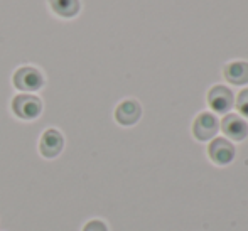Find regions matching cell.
Returning <instances> with one entry per match:
<instances>
[{
    "label": "cell",
    "instance_id": "cell-1",
    "mask_svg": "<svg viewBox=\"0 0 248 231\" xmlns=\"http://www.w3.org/2000/svg\"><path fill=\"white\" fill-rule=\"evenodd\" d=\"M12 110L22 120H34L43 111V103L34 94H17L12 100Z\"/></svg>",
    "mask_w": 248,
    "mask_h": 231
},
{
    "label": "cell",
    "instance_id": "cell-2",
    "mask_svg": "<svg viewBox=\"0 0 248 231\" xmlns=\"http://www.w3.org/2000/svg\"><path fill=\"white\" fill-rule=\"evenodd\" d=\"M14 86L17 90H22V92H36V90L43 88L44 85V78L41 75L39 69L31 68V66H24L19 68L14 73Z\"/></svg>",
    "mask_w": 248,
    "mask_h": 231
},
{
    "label": "cell",
    "instance_id": "cell-3",
    "mask_svg": "<svg viewBox=\"0 0 248 231\" xmlns=\"http://www.w3.org/2000/svg\"><path fill=\"white\" fill-rule=\"evenodd\" d=\"M208 155L216 166H226L235 157V147L226 139H215L208 147Z\"/></svg>",
    "mask_w": 248,
    "mask_h": 231
},
{
    "label": "cell",
    "instance_id": "cell-4",
    "mask_svg": "<svg viewBox=\"0 0 248 231\" xmlns=\"http://www.w3.org/2000/svg\"><path fill=\"white\" fill-rule=\"evenodd\" d=\"M216 132H218V120L215 118V115L208 113V111L198 115L193 123L194 137L201 140V142H206V140H211L215 137Z\"/></svg>",
    "mask_w": 248,
    "mask_h": 231
},
{
    "label": "cell",
    "instance_id": "cell-5",
    "mask_svg": "<svg viewBox=\"0 0 248 231\" xmlns=\"http://www.w3.org/2000/svg\"><path fill=\"white\" fill-rule=\"evenodd\" d=\"M208 105L216 113H226L233 107V94L226 86H213L208 93Z\"/></svg>",
    "mask_w": 248,
    "mask_h": 231
},
{
    "label": "cell",
    "instance_id": "cell-6",
    "mask_svg": "<svg viewBox=\"0 0 248 231\" xmlns=\"http://www.w3.org/2000/svg\"><path fill=\"white\" fill-rule=\"evenodd\" d=\"M62 145H64V139H62L61 132H58L56 128H49L41 137L39 150L44 157L52 159V157L59 155V152L62 150Z\"/></svg>",
    "mask_w": 248,
    "mask_h": 231
},
{
    "label": "cell",
    "instance_id": "cell-7",
    "mask_svg": "<svg viewBox=\"0 0 248 231\" xmlns=\"http://www.w3.org/2000/svg\"><path fill=\"white\" fill-rule=\"evenodd\" d=\"M221 128L225 132V135L232 140H243L248 134V125L243 118H240L238 115L230 113L223 118L221 122Z\"/></svg>",
    "mask_w": 248,
    "mask_h": 231
},
{
    "label": "cell",
    "instance_id": "cell-8",
    "mask_svg": "<svg viewBox=\"0 0 248 231\" xmlns=\"http://www.w3.org/2000/svg\"><path fill=\"white\" fill-rule=\"evenodd\" d=\"M140 113H142L140 105H139L137 101L125 100V101H122L117 107V110H115V118H117V122L120 125L128 127V125L137 123V120L140 118Z\"/></svg>",
    "mask_w": 248,
    "mask_h": 231
},
{
    "label": "cell",
    "instance_id": "cell-9",
    "mask_svg": "<svg viewBox=\"0 0 248 231\" xmlns=\"http://www.w3.org/2000/svg\"><path fill=\"white\" fill-rule=\"evenodd\" d=\"M223 75L232 85H247L248 83V62L232 61L225 66Z\"/></svg>",
    "mask_w": 248,
    "mask_h": 231
},
{
    "label": "cell",
    "instance_id": "cell-10",
    "mask_svg": "<svg viewBox=\"0 0 248 231\" xmlns=\"http://www.w3.org/2000/svg\"><path fill=\"white\" fill-rule=\"evenodd\" d=\"M49 3L61 17H73L79 12V0H49Z\"/></svg>",
    "mask_w": 248,
    "mask_h": 231
},
{
    "label": "cell",
    "instance_id": "cell-11",
    "mask_svg": "<svg viewBox=\"0 0 248 231\" xmlns=\"http://www.w3.org/2000/svg\"><path fill=\"white\" fill-rule=\"evenodd\" d=\"M236 108H238V111L243 117H248V88L243 90L238 94V98H236Z\"/></svg>",
    "mask_w": 248,
    "mask_h": 231
},
{
    "label": "cell",
    "instance_id": "cell-12",
    "mask_svg": "<svg viewBox=\"0 0 248 231\" xmlns=\"http://www.w3.org/2000/svg\"><path fill=\"white\" fill-rule=\"evenodd\" d=\"M83 231H108V228L100 219H92V221H88L83 226Z\"/></svg>",
    "mask_w": 248,
    "mask_h": 231
}]
</instances>
